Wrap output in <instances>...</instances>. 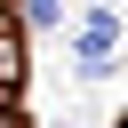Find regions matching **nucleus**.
<instances>
[{"instance_id":"f03ea898","label":"nucleus","mask_w":128,"mask_h":128,"mask_svg":"<svg viewBox=\"0 0 128 128\" xmlns=\"http://www.w3.org/2000/svg\"><path fill=\"white\" fill-rule=\"evenodd\" d=\"M64 16V0H32V24H56Z\"/></svg>"},{"instance_id":"f257e3e1","label":"nucleus","mask_w":128,"mask_h":128,"mask_svg":"<svg viewBox=\"0 0 128 128\" xmlns=\"http://www.w3.org/2000/svg\"><path fill=\"white\" fill-rule=\"evenodd\" d=\"M16 64H24V56H16V40H0V88L16 80Z\"/></svg>"}]
</instances>
